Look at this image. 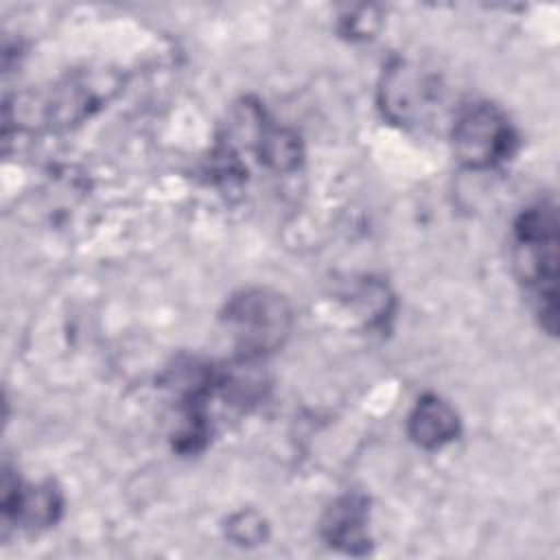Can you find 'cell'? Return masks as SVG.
Masks as SVG:
<instances>
[{
    "mask_svg": "<svg viewBox=\"0 0 560 560\" xmlns=\"http://www.w3.org/2000/svg\"><path fill=\"white\" fill-rule=\"evenodd\" d=\"M514 269L532 291L542 328L558 330V210L553 201H538L514 223Z\"/></svg>",
    "mask_w": 560,
    "mask_h": 560,
    "instance_id": "cell-1",
    "label": "cell"
},
{
    "mask_svg": "<svg viewBox=\"0 0 560 560\" xmlns=\"http://www.w3.org/2000/svg\"><path fill=\"white\" fill-rule=\"evenodd\" d=\"M223 326L232 337L241 361H256L278 350L293 326L287 298L267 287L234 293L223 311Z\"/></svg>",
    "mask_w": 560,
    "mask_h": 560,
    "instance_id": "cell-2",
    "label": "cell"
},
{
    "mask_svg": "<svg viewBox=\"0 0 560 560\" xmlns=\"http://www.w3.org/2000/svg\"><path fill=\"white\" fill-rule=\"evenodd\" d=\"M453 153L475 171L499 166L516 149V131L510 118L492 103L466 105L453 122Z\"/></svg>",
    "mask_w": 560,
    "mask_h": 560,
    "instance_id": "cell-3",
    "label": "cell"
},
{
    "mask_svg": "<svg viewBox=\"0 0 560 560\" xmlns=\"http://www.w3.org/2000/svg\"><path fill=\"white\" fill-rule=\"evenodd\" d=\"M114 92V83L101 74H72L55 83L42 94L26 96L18 114L20 118L35 112V118L48 127H66L90 116ZM33 118V120H35Z\"/></svg>",
    "mask_w": 560,
    "mask_h": 560,
    "instance_id": "cell-4",
    "label": "cell"
},
{
    "mask_svg": "<svg viewBox=\"0 0 560 560\" xmlns=\"http://www.w3.org/2000/svg\"><path fill=\"white\" fill-rule=\"evenodd\" d=\"M438 101V85L418 72V68L400 61L387 70L381 88V105L389 120L420 125L429 118Z\"/></svg>",
    "mask_w": 560,
    "mask_h": 560,
    "instance_id": "cell-5",
    "label": "cell"
},
{
    "mask_svg": "<svg viewBox=\"0 0 560 560\" xmlns=\"http://www.w3.org/2000/svg\"><path fill=\"white\" fill-rule=\"evenodd\" d=\"M370 508L368 499L361 494H343L328 505L322 516V536L324 540L346 553L363 556L370 551L368 534Z\"/></svg>",
    "mask_w": 560,
    "mask_h": 560,
    "instance_id": "cell-6",
    "label": "cell"
},
{
    "mask_svg": "<svg viewBox=\"0 0 560 560\" xmlns=\"http://www.w3.org/2000/svg\"><path fill=\"white\" fill-rule=\"evenodd\" d=\"M2 514L4 521L13 518L26 527H48L61 514V494L50 481L22 490L20 481L11 479L7 470L2 479Z\"/></svg>",
    "mask_w": 560,
    "mask_h": 560,
    "instance_id": "cell-7",
    "label": "cell"
},
{
    "mask_svg": "<svg viewBox=\"0 0 560 560\" xmlns=\"http://www.w3.org/2000/svg\"><path fill=\"white\" fill-rule=\"evenodd\" d=\"M407 433L420 448L433 451L453 442L459 433L457 411L440 396L424 394L418 398L416 407L407 420Z\"/></svg>",
    "mask_w": 560,
    "mask_h": 560,
    "instance_id": "cell-8",
    "label": "cell"
},
{
    "mask_svg": "<svg viewBox=\"0 0 560 560\" xmlns=\"http://www.w3.org/2000/svg\"><path fill=\"white\" fill-rule=\"evenodd\" d=\"M228 536L243 547L260 545L267 538V525L262 516L256 514L254 510H243L228 521Z\"/></svg>",
    "mask_w": 560,
    "mask_h": 560,
    "instance_id": "cell-9",
    "label": "cell"
},
{
    "mask_svg": "<svg viewBox=\"0 0 560 560\" xmlns=\"http://www.w3.org/2000/svg\"><path fill=\"white\" fill-rule=\"evenodd\" d=\"M378 24H381V18L374 7H359V9H352L348 18H341V31L352 39L372 37Z\"/></svg>",
    "mask_w": 560,
    "mask_h": 560,
    "instance_id": "cell-10",
    "label": "cell"
}]
</instances>
